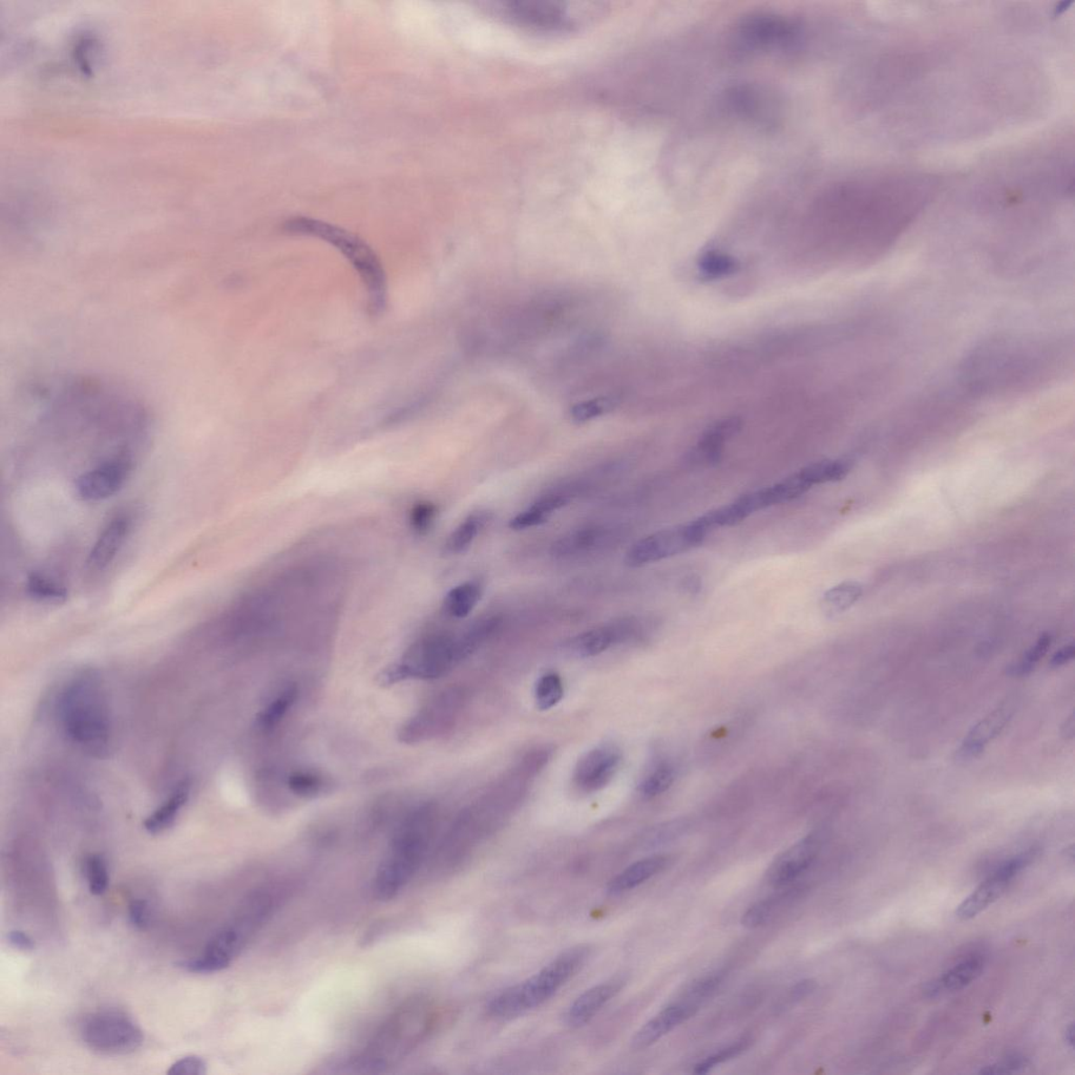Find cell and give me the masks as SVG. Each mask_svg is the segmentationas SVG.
Returning <instances> with one entry per match:
<instances>
[{
    "instance_id": "obj_16",
    "label": "cell",
    "mask_w": 1075,
    "mask_h": 1075,
    "mask_svg": "<svg viewBox=\"0 0 1075 1075\" xmlns=\"http://www.w3.org/2000/svg\"><path fill=\"white\" fill-rule=\"evenodd\" d=\"M1013 701H1004L996 709L989 713L980 723L969 731L967 737L956 752V758L959 762H967L978 757L985 751V747L992 742L1011 722L1014 714Z\"/></svg>"
},
{
    "instance_id": "obj_35",
    "label": "cell",
    "mask_w": 1075,
    "mask_h": 1075,
    "mask_svg": "<svg viewBox=\"0 0 1075 1075\" xmlns=\"http://www.w3.org/2000/svg\"><path fill=\"white\" fill-rule=\"evenodd\" d=\"M83 868L90 893L95 896L102 895L109 886V870L104 857L100 854L89 855L85 858Z\"/></svg>"
},
{
    "instance_id": "obj_47",
    "label": "cell",
    "mask_w": 1075,
    "mask_h": 1075,
    "mask_svg": "<svg viewBox=\"0 0 1075 1075\" xmlns=\"http://www.w3.org/2000/svg\"><path fill=\"white\" fill-rule=\"evenodd\" d=\"M681 587H683L685 592L688 594L696 595L700 591L701 588L700 579L697 576H688L683 581Z\"/></svg>"
},
{
    "instance_id": "obj_42",
    "label": "cell",
    "mask_w": 1075,
    "mask_h": 1075,
    "mask_svg": "<svg viewBox=\"0 0 1075 1075\" xmlns=\"http://www.w3.org/2000/svg\"><path fill=\"white\" fill-rule=\"evenodd\" d=\"M207 1072V1065L205 1060H202L195 1055L183 1058L170 1066L167 1074L170 1075H203Z\"/></svg>"
},
{
    "instance_id": "obj_18",
    "label": "cell",
    "mask_w": 1075,
    "mask_h": 1075,
    "mask_svg": "<svg viewBox=\"0 0 1075 1075\" xmlns=\"http://www.w3.org/2000/svg\"><path fill=\"white\" fill-rule=\"evenodd\" d=\"M699 1009L694 1007L687 1001L680 999L663 1009L660 1013L655 1015L651 1021L640 1029L634 1034L632 1041V1047L634 1051H643L657 1043L659 1040L665 1037L667 1033L677 1028L681 1023L693 1017L698 1013Z\"/></svg>"
},
{
    "instance_id": "obj_31",
    "label": "cell",
    "mask_w": 1075,
    "mask_h": 1075,
    "mask_svg": "<svg viewBox=\"0 0 1075 1075\" xmlns=\"http://www.w3.org/2000/svg\"><path fill=\"white\" fill-rule=\"evenodd\" d=\"M565 696V686L559 674L548 672L538 680L535 686V700L541 711L552 709Z\"/></svg>"
},
{
    "instance_id": "obj_48",
    "label": "cell",
    "mask_w": 1075,
    "mask_h": 1075,
    "mask_svg": "<svg viewBox=\"0 0 1075 1075\" xmlns=\"http://www.w3.org/2000/svg\"><path fill=\"white\" fill-rule=\"evenodd\" d=\"M1063 734L1067 738H1072L1074 736V719L1073 716L1067 719L1066 725L1063 727Z\"/></svg>"
},
{
    "instance_id": "obj_38",
    "label": "cell",
    "mask_w": 1075,
    "mask_h": 1075,
    "mask_svg": "<svg viewBox=\"0 0 1075 1075\" xmlns=\"http://www.w3.org/2000/svg\"><path fill=\"white\" fill-rule=\"evenodd\" d=\"M288 788L293 794L301 797H314L323 789V780L312 772H293L287 779Z\"/></svg>"
},
{
    "instance_id": "obj_19",
    "label": "cell",
    "mask_w": 1075,
    "mask_h": 1075,
    "mask_svg": "<svg viewBox=\"0 0 1075 1075\" xmlns=\"http://www.w3.org/2000/svg\"><path fill=\"white\" fill-rule=\"evenodd\" d=\"M637 627L632 620H624L618 624L603 626L576 635L569 642L570 653L576 658H594L607 651L615 642L631 637Z\"/></svg>"
},
{
    "instance_id": "obj_6",
    "label": "cell",
    "mask_w": 1075,
    "mask_h": 1075,
    "mask_svg": "<svg viewBox=\"0 0 1075 1075\" xmlns=\"http://www.w3.org/2000/svg\"><path fill=\"white\" fill-rule=\"evenodd\" d=\"M284 231L290 234L317 238L336 247L350 262L362 280L370 313L378 316L384 312L388 292L385 269L377 254L363 239L343 227L306 216L288 220Z\"/></svg>"
},
{
    "instance_id": "obj_15",
    "label": "cell",
    "mask_w": 1075,
    "mask_h": 1075,
    "mask_svg": "<svg viewBox=\"0 0 1075 1075\" xmlns=\"http://www.w3.org/2000/svg\"><path fill=\"white\" fill-rule=\"evenodd\" d=\"M821 847V838L813 833L785 851L771 864L766 874L771 886L782 889L796 881L814 863Z\"/></svg>"
},
{
    "instance_id": "obj_41",
    "label": "cell",
    "mask_w": 1075,
    "mask_h": 1075,
    "mask_svg": "<svg viewBox=\"0 0 1075 1075\" xmlns=\"http://www.w3.org/2000/svg\"><path fill=\"white\" fill-rule=\"evenodd\" d=\"M1028 1064V1060L1021 1054L1009 1055L1008 1058L1003 1059L993 1065L982 1068L979 1071L981 1074H1006L1018 1072Z\"/></svg>"
},
{
    "instance_id": "obj_17",
    "label": "cell",
    "mask_w": 1075,
    "mask_h": 1075,
    "mask_svg": "<svg viewBox=\"0 0 1075 1075\" xmlns=\"http://www.w3.org/2000/svg\"><path fill=\"white\" fill-rule=\"evenodd\" d=\"M626 982L625 975H617L588 989L568 1007L566 1013V1024L573 1028L587 1024L609 1001L622 991Z\"/></svg>"
},
{
    "instance_id": "obj_40",
    "label": "cell",
    "mask_w": 1075,
    "mask_h": 1075,
    "mask_svg": "<svg viewBox=\"0 0 1075 1075\" xmlns=\"http://www.w3.org/2000/svg\"><path fill=\"white\" fill-rule=\"evenodd\" d=\"M552 514L542 509L535 502L526 510L521 511L509 521V528L514 530L528 529L546 523Z\"/></svg>"
},
{
    "instance_id": "obj_13",
    "label": "cell",
    "mask_w": 1075,
    "mask_h": 1075,
    "mask_svg": "<svg viewBox=\"0 0 1075 1075\" xmlns=\"http://www.w3.org/2000/svg\"><path fill=\"white\" fill-rule=\"evenodd\" d=\"M622 754L614 744H602L588 751L576 764L574 783L586 793L599 791L612 782L620 768Z\"/></svg>"
},
{
    "instance_id": "obj_39",
    "label": "cell",
    "mask_w": 1075,
    "mask_h": 1075,
    "mask_svg": "<svg viewBox=\"0 0 1075 1075\" xmlns=\"http://www.w3.org/2000/svg\"><path fill=\"white\" fill-rule=\"evenodd\" d=\"M437 511L434 503L429 501L415 503L410 511L412 529L419 535L427 534L436 519Z\"/></svg>"
},
{
    "instance_id": "obj_45",
    "label": "cell",
    "mask_w": 1075,
    "mask_h": 1075,
    "mask_svg": "<svg viewBox=\"0 0 1075 1075\" xmlns=\"http://www.w3.org/2000/svg\"><path fill=\"white\" fill-rule=\"evenodd\" d=\"M816 985L814 981L804 980L799 982L794 987L791 989L789 1000L791 1002L801 1001L815 991Z\"/></svg>"
},
{
    "instance_id": "obj_21",
    "label": "cell",
    "mask_w": 1075,
    "mask_h": 1075,
    "mask_svg": "<svg viewBox=\"0 0 1075 1075\" xmlns=\"http://www.w3.org/2000/svg\"><path fill=\"white\" fill-rule=\"evenodd\" d=\"M985 966V956L976 954L970 955L959 963H956L952 968H949L939 979L929 983L927 987V994L929 996H937L944 993L961 991V989L979 978Z\"/></svg>"
},
{
    "instance_id": "obj_30",
    "label": "cell",
    "mask_w": 1075,
    "mask_h": 1075,
    "mask_svg": "<svg viewBox=\"0 0 1075 1075\" xmlns=\"http://www.w3.org/2000/svg\"><path fill=\"white\" fill-rule=\"evenodd\" d=\"M27 592L38 601L61 603L68 598L67 587L50 576L33 573L27 580Z\"/></svg>"
},
{
    "instance_id": "obj_8",
    "label": "cell",
    "mask_w": 1075,
    "mask_h": 1075,
    "mask_svg": "<svg viewBox=\"0 0 1075 1075\" xmlns=\"http://www.w3.org/2000/svg\"><path fill=\"white\" fill-rule=\"evenodd\" d=\"M458 640L449 634H433L413 645L404 659L383 674L384 683L404 680H435L461 661Z\"/></svg>"
},
{
    "instance_id": "obj_22",
    "label": "cell",
    "mask_w": 1075,
    "mask_h": 1075,
    "mask_svg": "<svg viewBox=\"0 0 1075 1075\" xmlns=\"http://www.w3.org/2000/svg\"><path fill=\"white\" fill-rule=\"evenodd\" d=\"M190 792H192L190 780L188 778L181 780L166 801L146 819L143 823L144 829L149 834L157 835L172 828L182 809L188 803Z\"/></svg>"
},
{
    "instance_id": "obj_26",
    "label": "cell",
    "mask_w": 1075,
    "mask_h": 1075,
    "mask_svg": "<svg viewBox=\"0 0 1075 1075\" xmlns=\"http://www.w3.org/2000/svg\"><path fill=\"white\" fill-rule=\"evenodd\" d=\"M488 521H490V514L487 511H478V513L470 515L449 536L444 546L447 553L461 554L465 552L476 537L480 535V530L487 526Z\"/></svg>"
},
{
    "instance_id": "obj_11",
    "label": "cell",
    "mask_w": 1075,
    "mask_h": 1075,
    "mask_svg": "<svg viewBox=\"0 0 1075 1075\" xmlns=\"http://www.w3.org/2000/svg\"><path fill=\"white\" fill-rule=\"evenodd\" d=\"M462 703L463 694L458 688L439 693L403 727V742L419 743L442 736L454 724Z\"/></svg>"
},
{
    "instance_id": "obj_24",
    "label": "cell",
    "mask_w": 1075,
    "mask_h": 1075,
    "mask_svg": "<svg viewBox=\"0 0 1075 1075\" xmlns=\"http://www.w3.org/2000/svg\"><path fill=\"white\" fill-rule=\"evenodd\" d=\"M798 889H785L783 893L766 898L762 901H758L747 910L743 915V926L749 929L757 928L769 922L780 909H784L786 904L794 899L797 896Z\"/></svg>"
},
{
    "instance_id": "obj_3",
    "label": "cell",
    "mask_w": 1075,
    "mask_h": 1075,
    "mask_svg": "<svg viewBox=\"0 0 1075 1075\" xmlns=\"http://www.w3.org/2000/svg\"><path fill=\"white\" fill-rule=\"evenodd\" d=\"M435 824L432 805L418 806L404 819L393 836L372 883L379 901H390L408 886L428 854Z\"/></svg>"
},
{
    "instance_id": "obj_34",
    "label": "cell",
    "mask_w": 1075,
    "mask_h": 1075,
    "mask_svg": "<svg viewBox=\"0 0 1075 1075\" xmlns=\"http://www.w3.org/2000/svg\"><path fill=\"white\" fill-rule=\"evenodd\" d=\"M1051 635L1044 633L1041 635L1037 643H1035L1029 651L1023 655V658L1007 667V673L1013 677H1024L1032 673L1039 661L1045 657L1049 647L1051 645Z\"/></svg>"
},
{
    "instance_id": "obj_2",
    "label": "cell",
    "mask_w": 1075,
    "mask_h": 1075,
    "mask_svg": "<svg viewBox=\"0 0 1075 1075\" xmlns=\"http://www.w3.org/2000/svg\"><path fill=\"white\" fill-rule=\"evenodd\" d=\"M433 1013L423 1000L398 1007L373 1035L363 1052L337 1065L345 1073H382L396 1065L417 1047L429 1032Z\"/></svg>"
},
{
    "instance_id": "obj_44",
    "label": "cell",
    "mask_w": 1075,
    "mask_h": 1075,
    "mask_svg": "<svg viewBox=\"0 0 1075 1075\" xmlns=\"http://www.w3.org/2000/svg\"><path fill=\"white\" fill-rule=\"evenodd\" d=\"M8 940L13 947L22 952H31L35 947L34 941L22 930H12L8 935Z\"/></svg>"
},
{
    "instance_id": "obj_49",
    "label": "cell",
    "mask_w": 1075,
    "mask_h": 1075,
    "mask_svg": "<svg viewBox=\"0 0 1075 1075\" xmlns=\"http://www.w3.org/2000/svg\"><path fill=\"white\" fill-rule=\"evenodd\" d=\"M1065 1040H1066V1042H1067V1044H1068V1045H1070L1071 1048H1073V1044H1074V1042H1073V1041H1074V1027H1073V1025H1072V1024H1071L1070 1027H1068V1028H1067V1031H1066V1032H1065Z\"/></svg>"
},
{
    "instance_id": "obj_37",
    "label": "cell",
    "mask_w": 1075,
    "mask_h": 1075,
    "mask_svg": "<svg viewBox=\"0 0 1075 1075\" xmlns=\"http://www.w3.org/2000/svg\"><path fill=\"white\" fill-rule=\"evenodd\" d=\"M751 1043L752 1040L746 1037L737 1041L736 1043L720 1049L719 1051L710 1055V1057H708L703 1061H700V1063L696 1066L694 1072L697 1074H706L711 1071L714 1067L723 1064L727 1061L737 1058L740 1054L744 1053L746 1051H748Z\"/></svg>"
},
{
    "instance_id": "obj_29",
    "label": "cell",
    "mask_w": 1075,
    "mask_h": 1075,
    "mask_svg": "<svg viewBox=\"0 0 1075 1075\" xmlns=\"http://www.w3.org/2000/svg\"><path fill=\"white\" fill-rule=\"evenodd\" d=\"M297 697V688L294 687H288L280 692L279 696L275 697L260 713L259 726L262 729L271 730L272 728L279 725L296 703Z\"/></svg>"
},
{
    "instance_id": "obj_46",
    "label": "cell",
    "mask_w": 1075,
    "mask_h": 1075,
    "mask_svg": "<svg viewBox=\"0 0 1075 1075\" xmlns=\"http://www.w3.org/2000/svg\"><path fill=\"white\" fill-rule=\"evenodd\" d=\"M1075 647L1073 644H1068L1053 654L1051 660L1052 667H1061L1070 663L1074 658Z\"/></svg>"
},
{
    "instance_id": "obj_36",
    "label": "cell",
    "mask_w": 1075,
    "mask_h": 1075,
    "mask_svg": "<svg viewBox=\"0 0 1075 1075\" xmlns=\"http://www.w3.org/2000/svg\"><path fill=\"white\" fill-rule=\"evenodd\" d=\"M673 779L674 771L672 766L667 764H661L644 778L643 783L641 785V793L648 798L658 796L671 788Z\"/></svg>"
},
{
    "instance_id": "obj_33",
    "label": "cell",
    "mask_w": 1075,
    "mask_h": 1075,
    "mask_svg": "<svg viewBox=\"0 0 1075 1075\" xmlns=\"http://www.w3.org/2000/svg\"><path fill=\"white\" fill-rule=\"evenodd\" d=\"M699 268L707 279H719L736 272L737 261L719 252H708L699 259Z\"/></svg>"
},
{
    "instance_id": "obj_28",
    "label": "cell",
    "mask_w": 1075,
    "mask_h": 1075,
    "mask_svg": "<svg viewBox=\"0 0 1075 1075\" xmlns=\"http://www.w3.org/2000/svg\"><path fill=\"white\" fill-rule=\"evenodd\" d=\"M851 468L848 461H824L808 465L798 474L812 488L815 484L842 480L850 473Z\"/></svg>"
},
{
    "instance_id": "obj_1",
    "label": "cell",
    "mask_w": 1075,
    "mask_h": 1075,
    "mask_svg": "<svg viewBox=\"0 0 1075 1075\" xmlns=\"http://www.w3.org/2000/svg\"><path fill=\"white\" fill-rule=\"evenodd\" d=\"M59 724L78 749L98 758L113 743V722L106 688L98 675L85 672L64 687L58 700Z\"/></svg>"
},
{
    "instance_id": "obj_12",
    "label": "cell",
    "mask_w": 1075,
    "mask_h": 1075,
    "mask_svg": "<svg viewBox=\"0 0 1075 1075\" xmlns=\"http://www.w3.org/2000/svg\"><path fill=\"white\" fill-rule=\"evenodd\" d=\"M1037 855L1038 851L1031 849L999 865L994 873L960 904L956 909V917L961 920L972 919L992 906Z\"/></svg>"
},
{
    "instance_id": "obj_32",
    "label": "cell",
    "mask_w": 1075,
    "mask_h": 1075,
    "mask_svg": "<svg viewBox=\"0 0 1075 1075\" xmlns=\"http://www.w3.org/2000/svg\"><path fill=\"white\" fill-rule=\"evenodd\" d=\"M601 539L600 529L585 528L561 538L554 546V552L559 556H572L585 552Z\"/></svg>"
},
{
    "instance_id": "obj_9",
    "label": "cell",
    "mask_w": 1075,
    "mask_h": 1075,
    "mask_svg": "<svg viewBox=\"0 0 1075 1075\" xmlns=\"http://www.w3.org/2000/svg\"><path fill=\"white\" fill-rule=\"evenodd\" d=\"M85 1045L107 1055L133 1053L143 1044V1032L132 1018L116 1009L97 1012L81 1026Z\"/></svg>"
},
{
    "instance_id": "obj_7",
    "label": "cell",
    "mask_w": 1075,
    "mask_h": 1075,
    "mask_svg": "<svg viewBox=\"0 0 1075 1075\" xmlns=\"http://www.w3.org/2000/svg\"><path fill=\"white\" fill-rule=\"evenodd\" d=\"M277 906V896L262 889L249 895L237 916L208 942L199 959L178 962V967L193 974H214L232 965L247 943L271 918Z\"/></svg>"
},
{
    "instance_id": "obj_10",
    "label": "cell",
    "mask_w": 1075,
    "mask_h": 1075,
    "mask_svg": "<svg viewBox=\"0 0 1075 1075\" xmlns=\"http://www.w3.org/2000/svg\"><path fill=\"white\" fill-rule=\"evenodd\" d=\"M708 534L694 521L672 528L661 529L635 542L629 548L628 566L641 567L688 552L703 543Z\"/></svg>"
},
{
    "instance_id": "obj_27",
    "label": "cell",
    "mask_w": 1075,
    "mask_h": 1075,
    "mask_svg": "<svg viewBox=\"0 0 1075 1075\" xmlns=\"http://www.w3.org/2000/svg\"><path fill=\"white\" fill-rule=\"evenodd\" d=\"M862 586L858 582L848 581L831 588L822 600L823 612L829 615L841 614L855 604L862 595Z\"/></svg>"
},
{
    "instance_id": "obj_43",
    "label": "cell",
    "mask_w": 1075,
    "mask_h": 1075,
    "mask_svg": "<svg viewBox=\"0 0 1075 1075\" xmlns=\"http://www.w3.org/2000/svg\"><path fill=\"white\" fill-rule=\"evenodd\" d=\"M129 920L137 928L144 929L149 926L150 912L146 900H133L128 908Z\"/></svg>"
},
{
    "instance_id": "obj_25",
    "label": "cell",
    "mask_w": 1075,
    "mask_h": 1075,
    "mask_svg": "<svg viewBox=\"0 0 1075 1075\" xmlns=\"http://www.w3.org/2000/svg\"><path fill=\"white\" fill-rule=\"evenodd\" d=\"M482 595L480 583L465 582L452 588L443 600V609L451 617L462 619L476 607Z\"/></svg>"
},
{
    "instance_id": "obj_20",
    "label": "cell",
    "mask_w": 1075,
    "mask_h": 1075,
    "mask_svg": "<svg viewBox=\"0 0 1075 1075\" xmlns=\"http://www.w3.org/2000/svg\"><path fill=\"white\" fill-rule=\"evenodd\" d=\"M133 526V519L128 514H120L113 518L98 537L89 556V566L97 570L106 568L114 561Z\"/></svg>"
},
{
    "instance_id": "obj_4",
    "label": "cell",
    "mask_w": 1075,
    "mask_h": 1075,
    "mask_svg": "<svg viewBox=\"0 0 1075 1075\" xmlns=\"http://www.w3.org/2000/svg\"><path fill=\"white\" fill-rule=\"evenodd\" d=\"M485 14L520 30L539 34H569L606 14V5L554 0H504L480 5Z\"/></svg>"
},
{
    "instance_id": "obj_14",
    "label": "cell",
    "mask_w": 1075,
    "mask_h": 1075,
    "mask_svg": "<svg viewBox=\"0 0 1075 1075\" xmlns=\"http://www.w3.org/2000/svg\"><path fill=\"white\" fill-rule=\"evenodd\" d=\"M130 471H132V459L128 456L120 455L111 458L78 478L76 481L77 494L85 501L107 499L123 487Z\"/></svg>"
},
{
    "instance_id": "obj_5",
    "label": "cell",
    "mask_w": 1075,
    "mask_h": 1075,
    "mask_svg": "<svg viewBox=\"0 0 1075 1075\" xmlns=\"http://www.w3.org/2000/svg\"><path fill=\"white\" fill-rule=\"evenodd\" d=\"M592 950L587 944L565 950L529 979L494 996L487 1006L489 1014L509 1020L541 1006L580 972L591 958Z\"/></svg>"
},
{
    "instance_id": "obj_23",
    "label": "cell",
    "mask_w": 1075,
    "mask_h": 1075,
    "mask_svg": "<svg viewBox=\"0 0 1075 1075\" xmlns=\"http://www.w3.org/2000/svg\"><path fill=\"white\" fill-rule=\"evenodd\" d=\"M670 860L666 856H652L629 865L608 883L607 893L618 896L645 883L663 871Z\"/></svg>"
}]
</instances>
